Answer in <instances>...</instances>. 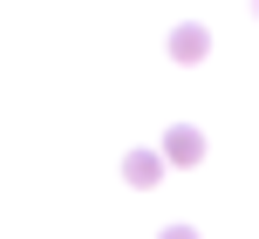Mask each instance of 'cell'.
I'll list each match as a JSON object with an SVG mask.
<instances>
[{
  "instance_id": "obj_1",
  "label": "cell",
  "mask_w": 259,
  "mask_h": 239,
  "mask_svg": "<svg viewBox=\"0 0 259 239\" xmlns=\"http://www.w3.org/2000/svg\"><path fill=\"white\" fill-rule=\"evenodd\" d=\"M205 48H211V34L198 21H184V27H170V55L178 62H205Z\"/></svg>"
},
{
  "instance_id": "obj_2",
  "label": "cell",
  "mask_w": 259,
  "mask_h": 239,
  "mask_svg": "<svg viewBox=\"0 0 259 239\" xmlns=\"http://www.w3.org/2000/svg\"><path fill=\"white\" fill-rule=\"evenodd\" d=\"M123 178H130L137 191H150L157 178H164V157H157V150H130V157H123Z\"/></svg>"
},
{
  "instance_id": "obj_3",
  "label": "cell",
  "mask_w": 259,
  "mask_h": 239,
  "mask_svg": "<svg viewBox=\"0 0 259 239\" xmlns=\"http://www.w3.org/2000/svg\"><path fill=\"white\" fill-rule=\"evenodd\" d=\"M164 157H170V164H198V157H205V137L184 123V130H170V137H164Z\"/></svg>"
},
{
  "instance_id": "obj_5",
  "label": "cell",
  "mask_w": 259,
  "mask_h": 239,
  "mask_svg": "<svg viewBox=\"0 0 259 239\" xmlns=\"http://www.w3.org/2000/svg\"><path fill=\"white\" fill-rule=\"evenodd\" d=\"M252 14H259V0H252Z\"/></svg>"
},
{
  "instance_id": "obj_4",
  "label": "cell",
  "mask_w": 259,
  "mask_h": 239,
  "mask_svg": "<svg viewBox=\"0 0 259 239\" xmlns=\"http://www.w3.org/2000/svg\"><path fill=\"white\" fill-rule=\"evenodd\" d=\"M157 239H198V232L191 226H170V232H157Z\"/></svg>"
}]
</instances>
